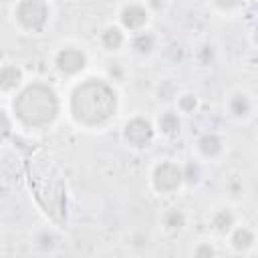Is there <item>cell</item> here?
<instances>
[{
  "label": "cell",
  "mask_w": 258,
  "mask_h": 258,
  "mask_svg": "<svg viewBox=\"0 0 258 258\" xmlns=\"http://www.w3.org/2000/svg\"><path fill=\"white\" fill-rule=\"evenodd\" d=\"M131 46H133V50L137 54H149L153 50V46H155V38L149 32H139V34L133 36Z\"/></svg>",
  "instance_id": "11"
},
{
  "label": "cell",
  "mask_w": 258,
  "mask_h": 258,
  "mask_svg": "<svg viewBox=\"0 0 258 258\" xmlns=\"http://www.w3.org/2000/svg\"><path fill=\"white\" fill-rule=\"evenodd\" d=\"M254 40H256V44H258V26H256V34H254Z\"/></svg>",
  "instance_id": "23"
},
{
  "label": "cell",
  "mask_w": 258,
  "mask_h": 258,
  "mask_svg": "<svg viewBox=\"0 0 258 258\" xmlns=\"http://www.w3.org/2000/svg\"><path fill=\"white\" fill-rule=\"evenodd\" d=\"M54 64H56V69H58L62 75L73 77V75H77V73H81V71L85 69L87 56H85L83 50L73 48V46H67V48H62V50L56 52Z\"/></svg>",
  "instance_id": "6"
},
{
  "label": "cell",
  "mask_w": 258,
  "mask_h": 258,
  "mask_svg": "<svg viewBox=\"0 0 258 258\" xmlns=\"http://www.w3.org/2000/svg\"><path fill=\"white\" fill-rule=\"evenodd\" d=\"M38 242H40V246H42V248H52V246H54V236L44 232V234L38 238Z\"/></svg>",
  "instance_id": "20"
},
{
  "label": "cell",
  "mask_w": 258,
  "mask_h": 258,
  "mask_svg": "<svg viewBox=\"0 0 258 258\" xmlns=\"http://www.w3.org/2000/svg\"><path fill=\"white\" fill-rule=\"evenodd\" d=\"M163 222H165V226H167L169 230H179V228L185 224V216L181 214V210H169V212L165 214Z\"/></svg>",
  "instance_id": "16"
},
{
  "label": "cell",
  "mask_w": 258,
  "mask_h": 258,
  "mask_svg": "<svg viewBox=\"0 0 258 258\" xmlns=\"http://www.w3.org/2000/svg\"><path fill=\"white\" fill-rule=\"evenodd\" d=\"M22 83V71L14 64H4L0 71V89L2 91H12Z\"/></svg>",
  "instance_id": "8"
},
{
  "label": "cell",
  "mask_w": 258,
  "mask_h": 258,
  "mask_svg": "<svg viewBox=\"0 0 258 258\" xmlns=\"http://www.w3.org/2000/svg\"><path fill=\"white\" fill-rule=\"evenodd\" d=\"M228 107H230L232 115H236V117H244V115H248V111H250V99H248L244 93H236V95L230 97Z\"/></svg>",
  "instance_id": "13"
},
{
  "label": "cell",
  "mask_w": 258,
  "mask_h": 258,
  "mask_svg": "<svg viewBox=\"0 0 258 258\" xmlns=\"http://www.w3.org/2000/svg\"><path fill=\"white\" fill-rule=\"evenodd\" d=\"M157 125H159V131L163 135H175V133H179L181 121H179V117H177L175 111H165V113H161Z\"/></svg>",
  "instance_id": "10"
},
{
  "label": "cell",
  "mask_w": 258,
  "mask_h": 258,
  "mask_svg": "<svg viewBox=\"0 0 258 258\" xmlns=\"http://www.w3.org/2000/svg\"><path fill=\"white\" fill-rule=\"evenodd\" d=\"M218 8H222V10H232V8H236V6H240L242 4V0H212Z\"/></svg>",
  "instance_id": "19"
},
{
  "label": "cell",
  "mask_w": 258,
  "mask_h": 258,
  "mask_svg": "<svg viewBox=\"0 0 258 258\" xmlns=\"http://www.w3.org/2000/svg\"><path fill=\"white\" fill-rule=\"evenodd\" d=\"M181 169H183V181H187V183H196V181L200 179V167H198L194 161L185 163Z\"/></svg>",
  "instance_id": "17"
},
{
  "label": "cell",
  "mask_w": 258,
  "mask_h": 258,
  "mask_svg": "<svg viewBox=\"0 0 258 258\" xmlns=\"http://www.w3.org/2000/svg\"><path fill=\"white\" fill-rule=\"evenodd\" d=\"M196 105H198V101H196V97H194V95L185 93V95H181V97H179V109H181L183 113H191V111L196 109Z\"/></svg>",
  "instance_id": "18"
},
{
  "label": "cell",
  "mask_w": 258,
  "mask_h": 258,
  "mask_svg": "<svg viewBox=\"0 0 258 258\" xmlns=\"http://www.w3.org/2000/svg\"><path fill=\"white\" fill-rule=\"evenodd\" d=\"M254 242V234L248 230V228H238L234 234H232V246L236 250H246L250 248Z\"/></svg>",
  "instance_id": "15"
},
{
  "label": "cell",
  "mask_w": 258,
  "mask_h": 258,
  "mask_svg": "<svg viewBox=\"0 0 258 258\" xmlns=\"http://www.w3.org/2000/svg\"><path fill=\"white\" fill-rule=\"evenodd\" d=\"M117 109V93L101 79H87L71 95V113L77 123L87 127L105 125Z\"/></svg>",
  "instance_id": "1"
},
{
  "label": "cell",
  "mask_w": 258,
  "mask_h": 258,
  "mask_svg": "<svg viewBox=\"0 0 258 258\" xmlns=\"http://www.w3.org/2000/svg\"><path fill=\"white\" fill-rule=\"evenodd\" d=\"M123 137L133 147H147L153 141V125L143 117H133L125 123Z\"/></svg>",
  "instance_id": "5"
},
{
  "label": "cell",
  "mask_w": 258,
  "mask_h": 258,
  "mask_svg": "<svg viewBox=\"0 0 258 258\" xmlns=\"http://www.w3.org/2000/svg\"><path fill=\"white\" fill-rule=\"evenodd\" d=\"M121 22L129 30H139L147 22V10L141 4H127L121 10Z\"/></svg>",
  "instance_id": "7"
},
{
  "label": "cell",
  "mask_w": 258,
  "mask_h": 258,
  "mask_svg": "<svg viewBox=\"0 0 258 258\" xmlns=\"http://www.w3.org/2000/svg\"><path fill=\"white\" fill-rule=\"evenodd\" d=\"M212 226H214V230H218V232H228V230L234 226V216H232V212H230V210H218V212L214 214V218H212Z\"/></svg>",
  "instance_id": "14"
},
{
  "label": "cell",
  "mask_w": 258,
  "mask_h": 258,
  "mask_svg": "<svg viewBox=\"0 0 258 258\" xmlns=\"http://www.w3.org/2000/svg\"><path fill=\"white\" fill-rule=\"evenodd\" d=\"M10 133V123H8V117L4 115V135H8Z\"/></svg>",
  "instance_id": "22"
},
{
  "label": "cell",
  "mask_w": 258,
  "mask_h": 258,
  "mask_svg": "<svg viewBox=\"0 0 258 258\" xmlns=\"http://www.w3.org/2000/svg\"><path fill=\"white\" fill-rule=\"evenodd\" d=\"M151 181H153V187L159 191V194H169V191H175L181 181H183V169L171 161H163L159 163L155 169H153V175H151Z\"/></svg>",
  "instance_id": "4"
},
{
  "label": "cell",
  "mask_w": 258,
  "mask_h": 258,
  "mask_svg": "<svg viewBox=\"0 0 258 258\" xmlns=\"http://www.w3.org/2000/svg\"><path fill=\"white\" fill-rule=\"evenodd\" d=\"M14 117L28 129L50 125L58 115V97L52 87L44 83L26 85L12 101Z\"/></svg>",
  "instance_id": "2"
},
{
  "label": "cell",
  "mask_w": 258,
  "mask_h": 258,
  "mask_svg": "<svg viewBox=\"0 0 258 258\" xmlns=\"http://www.w3.org/2000/svg\"><path fill=\"white\" fill-rule=\"evenodd\" d=\"M123 32L117 28V26H109L105 32H103V36H101V42H103V46L107 48V50H117L121 44H123Z\"/></svg>",
  "instance_id": "12"
},
{
  "label": "cell",
  "mask_w": 258,
  "mask_h": 258,
  "mask_svg": "<svg viewBox=\"0 0 258 258\" xmlns=\"http://www.w3.org/2000/svg\"><path fill=\"white\" fill-rule=\"evenodd\" d=\"M216 250L212 246H198L196 248V256H214Z\"/></svg>",
  "instance_id": "21"
},
{
  "label": "cell",
  "mask_w": 258,
  "mask_h": 258,
  "mask_svg": "<svg viewBox=\"0 0 258 258\" xmlns=\"http://www.w3.org/2000/svg\"><path fill=\"white\" fill-rule=\"evenodd\" d=\"M16 22L32 32H38L48 22V6L44 0H20L14 8Z\"/></svg>",
  "instance_id": "3"
},
{
  "label": "cell",
  "mask_w": 258,
  "mask_h": 258,
  "mask_svg": "<svg viewBox=\"0 0 258 258\" xmlns=\"http://www.w3.org/2000/svg\"><path fill=\"white\" fill-rule=\"evenodd\" d=\"M198 149L202 151V155L206 157H216L220 151H222V139L216 135V133H204L200 139H198Z\"/></svg>",
  "instance_id": "9"
}]
</instances>
